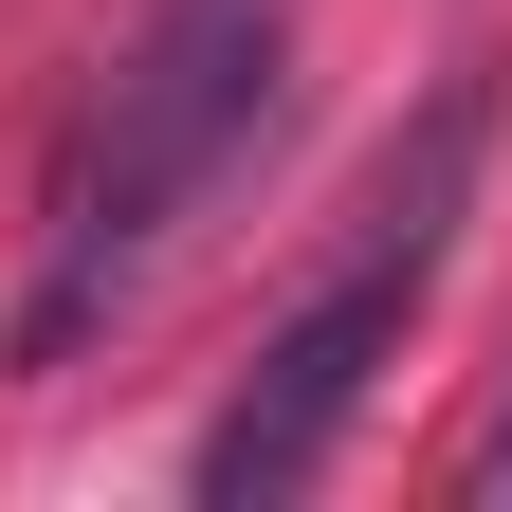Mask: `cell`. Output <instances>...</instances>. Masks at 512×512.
<instances>
[{
	"label": "cell",
	"mask_w": 512,
	"mask_h": 512,
	"mask_svg": "<svg viewBox=\"0 0 512 512\" xmlns=\"http://www.w3.org/2000/svg\"><path fill=\"white\" fill-rule=\"evenodd\" d=\"M476 165H494V74H458L403 147H384V183H366V256L330 293L293 311L275 348H256V384L202 421V458H183V494L202 512H275V494H311L348 458V421H366V384H384V348L421 330V293H439V256H458V202H476Z\"/></svg>",
	"instance_id": "7a4b0ae2"
},
{
	"label": "cell",
	"mask_w": 512,
	"mask_h": 512,
	"mask_svg": "<svg viewBox=\"0 0 512 512\" xmlns=\"http://www.w3.org/2000/svg\"><path fill=\"white\" fill-rule=\"evenodd\" d=\"M476 512H512V403H494V439H476Z\"/></svg>",
	"instance_id": "3957f363"
},
{
	"label": "cell",
	"mask_w": 512,
	"mask_h": 512,
	"mask_svg": "<svg viewBox=\"0 0 512 512\" xmlns=\"http://www.w3.org/2000/svg\"><path fill=\"white\" fill-rule=\"evenodd\" d=\"M275 74H293V0H147V37L110 55V110H92L74 183H55V238H37V293H19V366H74L165 275V238L275 128Z\"/></svg>",
	"instance_id": "6da1fadb"
}]
</instances>
